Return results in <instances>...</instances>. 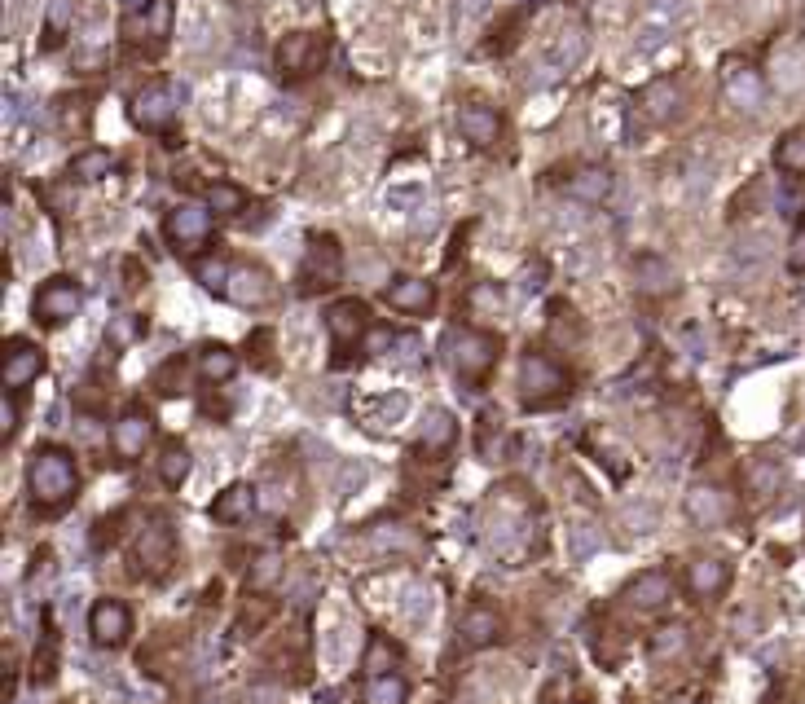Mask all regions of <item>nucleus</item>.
Here are the masks:
<instances>
[{"mask_svg": "<svg viewBox=\"0 0 805 704\" xmlns=\"http://www.w3.org/2000/svg\"><path fill=\"white\" fill-rule=\"evenodd\" d=\"M207 207L220 216H238L247 207V190L234 181H216V185H207Z\"/></svg>", "mask_w": 805, "mask_h": 704, "instance_id": "473e14b6", "label": "nucleus"}, {"mask_svg": "<svg viewBox=\"0 0 805 704\" xmlns=\"http://www.w3.org/2000/svg\"><path fill=\"white\" fill-rule=\"evenodd\" d=\"M643 102L652 106V115H656V119H669V115H674V110H678V88L669 84V80H660V84L647 88V97H643Z\"/></svg>", "mask_w": 805, "mask_h": 704, "instance_id": "a19ab883", "label": "nucleus"}, {"mask_svg": "<svg viewBox=\"0 0 805 704\" xmlns=\"http://www.w3.org/2000/svg\"><path fill=\"white\" fill-rule=\"evenodd\" d=\"M88 634L97 647H124L132 634V612L124 599H97L88 612Z\"/></svg>", "mask_w": 805, "mask_h": 704, "instance_id": "9d476101", "label": "nucleus"}, {"mask_svg": "<svg viewBox=\"0 0 805 704\" xmlns=\"http://www.w3.org/2000/svg\"><path fill=\"white\" fill-rule=\"evenodd\" d=\"M27 493L36 502V511H62L80 493V467L75 454L62 445H44L27 462Z\"/></svg>", "mask_w": 805, "mask_h": 704, "instance_id": "f257e3e1", "label": "nucleus"}, {"mask_svg": "<svg viewBox=\"0 0 805 704\" xmlns=\"http://www.w3.org/2000/svg\"><path fill=\"white\" fill-rule=\"evenodd\" d=\"M159 480L168 484V489H181V484L190 480V449H185L181 440L163 445V454H159Z\"/></svg>", "mask_w": 805, "mask_h": 704, "instance_id": "c85d7f7f", "label": "nucleus"}, {"mask_svg": "<svg viewBox=\"0 0 805 704\" xmlns=\"http://www.w3.org/2000/svg\"><path fill=\"white\" fill-rule=\"evenodd\" d=\"M726 80V97H731V106H740V110H762V102H766V88H762V75L757 71H726L722 75Z\"/></svg>", "mask_w": 805, "mask_h": 704, "instance_id": "393cba45", "label": "nucleus"}, {"mask_svg": "<svg viewBox=\"0 0 805 704\" xmlns=\"http://www.w3.org/2000/svg\"><path fill=\"white\" fill-rule=\"evenodd\" d=\"M71 22H75V0H53L49 18H44V49H58L66 31H71Z\"/></svg>", "mask_w": 805, "mask_h": 704, "instance_id": "2f4dec72", "label": "nucleus"}, {"mask_svg": "<svg viewBox=\"0 0 805 704\" xmlns=\"http://www.w3.org/2000/svg\"><path fill=\"white\" fill-rule=\"evenodd\" d=\"M163 234L176 251H194L207 247V238H212V207L207 203H176L168 220H163Z\"/></svg>", "mask_w": 805, "mask_h": 704, "instance_id": "0eeeda50", "label": "nucleus"}, {"mask_svg": "<svg viewBox=\"0 0 805 704\" xmlns=\"http://www.w3.org/2000/svg\"><path fill=\"white\" fill-rule=\"evenodd\" d=\"M339 269H344V251H339L335 234H313L304 247V264H300V282L304 291H317V286H335Z\"/></svg>", "mask_w": 805, "mask_h": 704, "instance_id": "6e6552de", "label": "nucleus"}, {"mask_svg": "<svg viewBox=\"0 0 805 704\" xmlns=\"http://www.w3.org/2000/svg\"><path fill=\"white\" fill-rule=\"evenodd\" d=\"M110 168H115V154L102 150V146H88V150H80L71 163H66L71 181H102V176H110Z\"/></svg>", "mask_w": 805, "mask_h": 704, "instance_id": "bb28decb", "label": "nucleus"}, {"mask_svg": "<svg viewBox=\"0 0 805 704\" xmlns=\"http://www.w3.org/2000/svg\"><path fill=\"white\" fill-rule=\"evenodd\" d=\"M238 374V352L225 344H203L198 348V379L203 383H229Z\"/></svg>", "mask_w": 805, "mask_h": 704, "instance_id": "a878e982", "label": "nucleus"}, {"mask_svg": "<svg viewBox=\"0 0 805 704\" xmlns=\"http://www.w3.org/2000/svg\"><path fill=\"white\" fill-rule=\"evenodd\" d=\"M361 704H410V682L401 674H379L366 682L361 691Z\"/></svg>", "mask_w": 805, "mask_h": 704, "instance_id": "cd10ccee", "label": "nucleus"}, {"mask_svg": "<svg viewBox=\"0 0 805 704\" xmlns=\"http://www.w3.org/2000/svg\"><path fill=\"white\" fill-rule=\"evenodd\" d=\"M634 282H638V291L643 295H674L678 291V269L665 256L647 251V256L634 260Z\"/></svg>", "mask_w": 805, "mask_h": 704, "instance_id": "412c9836", "label": "nucleus"}, {"mask_svg": "<svg viewBox=\"0 0 805 704\" xmlns=\"http://www.w3.org/2000/svg\"><path fill=\"white\" fill-rule=\"evenodd\" d=\"M383 295H388V304L396 308V313H410V317H427L436 308V282L414 278V273L392 278V286Z\"/></svg>", "mask_w": 805, "mask_h": 704, "instance_id": "f3484780", "label": "nucleus"}, {"mask_svg": "<svg viewBox=\"0 0 805 704\" xmlns=\"http://www.w3.org/2000/svg\"><path fill=\"white\" fill-rule=\"evenodd\" d=\"M322 62H326V36H317V31H291L278 44V71L286 80H304Z\"/></svg>", "mask_w": 805, "mask_h": 704, "instance_id": "1a4fd4ad", "label": "nucleus"}, {"mask_svg": "<svg viewBox=\"0 0 805 704\" xmlns=\"http://www.w3.org/2000/svg\"><path fill=\"white\" fill-rule=\"evenodd\" d=\"M458 132H462V141H471L476 150H493L502 141V119H498V110L467 102L458 110Z\"/></svg>", "mask_w": 805, "mask_h": 704, "instance_id": "a211bd4d", "label": "nucleus"}, {"mask_svg": "<svg viewBox=\"0 0 805 704\" xmlns=\"http://www.w3.org/2000/svg\"><path fill=\"white\" fill-rule=\"evenodd\" d=\"M577 704H586V700H577Z\"/></svg>", "mask_w": 805, "mask_h": 704, "instance_id": "09e8293b", "label": "nucleus"}, {"mask_svg": "<svg viewBox=\"0 0 805 704\" xmlns=\"http://www.w3.org/2000/svg\"><path fill=\"white\" fill-rule=\"evenodd\" d=\"M608 194H612L608 168H581L577 176H568V198H577V203L599 207V203H608Z\"/></svg>", "mask_w": 805, "mask_h": 704, "instance_id": "b1692460", "label": "nucleus"}, {"mask_svg": "<svg viewBox=\"0 0 805 704\" xmlns=\"http://www.w3.org/2000/svg\"><path fill=\"white\" fill-rule=\"evenodd\" d=\"M370 546L374 550H414V537L401 524H379V528H370Z\"/></svg>", "mask_w": 805, "mask_h": 704, "instance_id": "58836bf2", "label": "nucleus"}, {"mask_svg": "<svg viewBox=\"0 0 805 704\" xmlns=\"http://www.w3.org/2000/svg\"><path fill=\"white\" fill-rule=\"evenodd\" d=\"M687 520L696 528H722L731 520V502H726V493L713 489V484H696V489L687 493Z\"/></svg>", "mask_w": 805, "mask_h": 704, "instance_id": "6ab92c4d", "label": "nucleus"}, {"mask_svg": "<svg viewBox=\"0 0 805 704\" xmlns=\"http://www.w3.org/2000/svg\"><path fill=\"white\" fill-rule=\"evenodd\" d=\"M150 0H124V9H146Z\"/></svg>", "mask_w": 805, "mask_h": 704, "instance_id": "49530a36", "label": "nucleus"}, {"mask_svg": "<svg viewBox=\"0 0 805 704\" xmlns=\"http://www.w3.org/2000/svg\"><path fill=\"white\" fill-rule=\"evenodd\" d=\"M44 374V352L40 344H31V339H9L5 344V388H31Z\"/></svg>", "mask_w": 805, "mask_h": 704, "instance_id": "2eb2a0df", "label": "nucleus"}, {"mask_svg": "<svg viewBox=\"0 0 805 704\" xmlns=\"http://www.w3.org/2000/svg\"><path fill=\"white\" fill-rule=\"evenodd\" d=\"M176 374H185V366H181V357H172L168 366H163L159 374H154V388L159 392H176Z\"/></svg>", "mask_w": 805, "mask_h": 704, "instance_id": "a18cd8bd", "label": "nucleus"}, {"mask_svg": "<svg viewBox=\"0 0 805 704\" xmlns=\"http://www.w3.org/2000/svg\"><path fill=\"white\" fill-rule=\"evenodd\" d=\"M190 269H194V278L203 282L207 291L220 295V291H225V282H229V269H234V260H225V256H216V251H212V256H194Z\"/></svg>", "mask_w": 805, "mask_h": 704, "instance_id": "7c9ffc66", "label": "nucleus"}, {"mask_svg": "<svg viewBox=\"0 0 805 704\" xmlns=\"http://www.w3.org/2000/svg\"><path fill=\"white\" fill-rule=\"evenodd\" d=\"M282 559L278 555H260L256 559V564H251V572H247V586L251 590H273V586H278V581H282Z\"/></svg>", "mask_w": 805, "mask_h": 704, "instance_id": "4c0bfd02", "label": "nucleus"}, {"mask_svg": "<svg viewBox=\"0 0 805 704\" xmlns=\"http://www.w3.org/2000/svg\"><path fill=\"white\" fill-rule=\"evenodd\" d=\"M18 418H22V414H18V401H14V396H9V401H0V436H5V440L18 436V427H22Z\"/></svg>", "mask_w": 805, "mask_h": 704, "instance_id": "37998d69", "label": "nucleus"}, {"mask_svg": "<svg viewBox=\"0 0 805 704\" xmlns=\"http://www.w3.org/2000/svg\"><path fill=\"white\" fill-rule=\"evenodd\" d=\"M176 88L172 84H163V80H154V84H146V88H137L132 93V106H128V115H132V124H137L141 132H154V137H168V132L176 128Z\"/></svg>", "mask_w": 805, "mask_h": 704, "instance_id": "20e7f679", "label": "nucleus"}, {"mask_svg": "<svg viewBox=\"0 0 805 704\" xmlns=\"http://www.w3.org/2000/svg\"><path fill=\"white\" fill-rule=\"evenodd\" d=\"M80 308H84V291L75 278H49L36 291V300H31V313L44 326H66L71 317H80Z\"/></svg>", "mask_w": 805, "mask_h": 704, "instance_id": "423d86ee", "label": "nucleus"}, {"mask_svg": "<svg viewBox=\"0 0 805 704\" xmlns=\"http://www.w3.org/2000/svg\"><path fill=\"white\" fill-rule=\"evenodd\" d=\"M669 704H696V700H669Z\"/></svg>", "mask_w": 805, "mask_h": 704, "instance_id": "de8ad7c7", "label": "nucleus"}, {"mask_svg": "<svg viewBox=\"0 0 805 704\" xmlns=\"http://www.w3.org/2000/svg\"><path fill=\"white\" fill-rule=\"evenodd\" d=\"M599 546H603V528L594 520H577L568 528V555L572 559H590Z\"/></svg>", "mask_w": 805, "mask_h": 704, "instance_id": "c9c22d12", "label": "nucleus"}, {"mask_svg": "<svg viewBox=\"0 0 805 704\" xmlns=\"http://www.w3.org/2000/svg\"><path fill=\"white\" fill-rule=\"evenodd\" d=\"M572 392V379L564 374L559 361H550L546 352L528 348L520 357V396L528 410H546V405H559Z\"/></svg>", "mask_w": 805, "mask_h": 704, "instance_id": "7ed1b4c3", "label": "nucleus"}, {"mask_svg": "<svg viewBox=\"0 0 805 704\" xmlns=\"http://www.w3.org/2000/svg\"><path fill=\"white\" fill-rule=\"evenodd\" d=\"M396 665V647L388 643L383 634H370L366 643V656H361V669H366V678H379V674H392Z\"/></svg>", "mask_w": 805, "mask_h": 704, "instance_id": "f704fd0d", "label": "nucleus"}, {"mask_svg": "<svg viewBox=\"0 0 805 704\" xmlns=\"http://www.w3.org/2000/svg\"><path fill=\"white\" fill-rule=\"evenodd\" d=\"M141 330H146V322H141L137 313L119 317V322H115V330H110V344H115V348H124V344H132V339L141 335Z\"/></svg>", "mask_w": 805, "mask_h": 704, "instance_id": "79ce46f5", "label": "nucleus"}, {"mask_svg": "<svg viewBox=\"0 0 805 704\" xmlns=\"http://www.w3.org/2000/svg\"><path fill=\"white\" fill-rule=\"evenodd\" d=\"M220 295H225L229 304H238V308H264L273 300V278L260 269V264H234Z\"/></svg>", "mask_w": 805, "mask_h": 704, "instance_id": "f8f14e48", "label": "nucleus"}, {"mask_svg": "<svg viewBox=\"0 0 805 704\" xmlns=\"http://www.w3.org/2000/svg\"><path fill=\"white\" fill-rule=\"evenodd\" d=\"M647 652H652V660H660V665L682 656L687 652V630H682V625H660V630L647 638Z\"/></svg>", "mask_w": 805, "mask_h": 704, "instance_id": "c756f323", "label": "nucleus"}, {"mask_svg": "<svg viewBox=\"0 0 805 704\" xmlns=\"http://www.w3.org/2000/svg\"><path fill=\"white\" fill-rule=\"evenodd\" d=\"M502 357V339L489 335V330H476V326H454L445 335V361L454 370V379L462 388H484V379L493 374Z\"/></svg>", "mask_w": 805, "mask_h": 704, "instance_id": "f03ea898", "label": "nucleus"}, {"mask_svg": "<svg viewBox=\"0 0 805 704\" xmlns=\"http://www.w3.org/2000/svg\"><path fill=\"white\" fill-rule=\"evenodd\" d=\"M502 638V616L484 603H471L458 621V647L462 652H480V647H493Z\"/></svg>", "mask_w": 805, "mask_h": 704, "instance_id": "dca6fc26", "label": "nucleus"}, {"mask_svg": "<svg viewBox=\"0 0 805 704\" xmlns=\"http://www.w3.org/2000/svg\"><path fill=\"white\" fill-rule=\"evenodd\" d=\"M458 440V423L449 410H427L418 418V449H427V454H445L449 445Z\"/></svg>", "mask_w": 805, "mask_h": 704, "instance_id": "4be33fe9", "label": "nucleus"}, {"mask_svg": "<svg viewBox=\"0 0 805 704\" xmlns=\"http://www.w3.org/2000/svg\"><path fill=\"white\" fill-rule=\"evenodd\" d=\"M775 163L784 172H805V128H792L775 150Z\"/></svg>", "mask_w": 805, "mask_h": 704, "instance_id": "e433bc0d", "label": "nucleus"}, {"mask_svg": "<svg viewBox=\"0 0 805 704\" xmlns=\"http://www.w3.org/2000/svg\"><path fill=\"white\" fill-rule=\"evenodd\" d=\"M150 436H154V418L132 405V410H124L119 414V423L110 427V449H115L119 462H137L141 454H146Z\"/></svg>", "mask_w": 805, "mask_h": 704, "instance_id": "9b49d317", "label": "nucleus"}, {"mask_svg": "<svg viewBox=\"0 0 805 704\" xmlns=\"http://www.w3.org/2000/svg\"><path fill=\"white\" fill-rule=\"evenodd\" d=\"M779 484H784V467H779L775 458H757L753 467H748V489H753L757 498L779 493Z\"/></svg>", "mask_w": 805, "mask_h": 704, "instance_id": "72a5a7b5", "label": "nucleus"}, {"mask_svg": "<svg viewBox=\"0 0 805 704\" xmlns=\"http://www.w3.org/2000/svg\"><path fill=\"white\" fill-rule=\"evenodd\" d=\"M656 520H660V511H656L652 502H638V506H625V511H621V524L630 528V533H638V537L652 533Z\"/></svg>", "mask_w": 805, "mask_h": 704, "instance_id": "ea45409f", "label": "nucleus"}, {"mask_svg": "<svg viewBox=\"0 0 805 704\" xmlns=\"http://www.w3.org/2000/svg\"><path fill=\"white\" fill-rule=\"evenodd\" d=\"M669 599H674V581H669V572H660V568L638 572V577L625 581V590H621V603L630 612H660Z\"/></svg>", "mask_w": 805, "mask_h": 704, "instance_id": "4468645a", "label": "nucleus"}, {"mask_svg": "<svg viewBox=\"0 0 805 704\" xmlns=\"http://www.w3.org/2000/svg\"><path fill=\"white\" fill-rule=\"evenodd\" d=\"M731 586V564L718 555H704V559H691L687 568V590L696 599H718V594Z\"/></svg>", "mask_w": 805, "mask_h": 704, "instance_id": "aec40b11", "label": "nucleus"}, {"mask_svg": "<svg viewBox=\"0 0 805 704\" xmlns=\"http://www.w3.org/2000/svg\"><path fill=\"white\" fill-rule=\"evenodd\" d=\"M251 511H256V489H251V484H229V489L216 493V502H212L216 524H242V520H251Z\"/></svg>", "mask_w": 805, "mask_h": 704, "instance_id": "5701e85b", "label": "nucleus"}, {"mask_svg": "<svg viewBox=\"0 0 805 704\" xmlns=\"http://www.w3.org/2000/svg\"><path fill=\"white\" fill-rule=\"evenodd\" d=\"M132 559H137V572L150 581H163L176 564V533L168 520H150L146 528L137 533V550H132Z\"/></svg>", "mask_w": 805, "mask_h": 704, "instance_id": "39448f33", "label": "nucleus"}, {"mask_svg": "<svg viewBox=\"0 0 805 704\" xmlns=\"http://www.w3.org/2000/svg\"><path fill=\"white\" fill-rule=\"evenodd\" d=\"M322 322H326V330H330V344L344 352V348H357V339L366 335L370 308L361 304V300H335V304H326Z\"/></svg>", "mask_w": 805, "mask_h": 704, "instance_id": "ddd939ff", "label": "nucleus"}, {"mask_svg": "<svg viewBox=\"0 0 805 704\" xmlns=\"http://www.w3.org/2000/svg\"><path fill=\"white\" fill-rule=\"evenodd\" d=\"M788 269L792 273H805V225L792 234V242H788Z\"/></svg>", "mask_w": 805, "mask_h": 704, "instance_id": "c03bdc74", "label": "nucleus"}]
</instances>
